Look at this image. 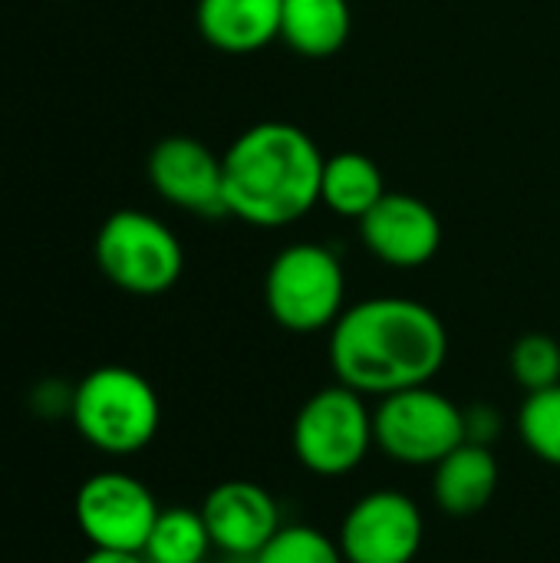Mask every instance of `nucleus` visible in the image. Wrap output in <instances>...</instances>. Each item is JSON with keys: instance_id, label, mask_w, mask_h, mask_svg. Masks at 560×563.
Listing matches in <instances>:
<instances>
[{"instance_id": "nucleus-1", "label": "nucleus", "mask_w": 560, "mask_h": 563, "mask_svg": "<svg viewBox=\"0 0 560 563\" xmlns=\"http://www.w3.org/2000/svg\"><path fill=\"white\" fill-rule=\"evenodd\" d=\"M330 369L360 396L429 386L449 356L442 317L409 297H370L330 327Z\"/></svg>"}, {"instance_id": "nucleus-2", "label": "nucleus", "mask_w": 560, "mask_h": 563, "mask_svg": "<svg viewBox=\"0 0 560 563\" xmlns=\"http://www.w3.org/2000/svg\"><path fill=\"white\" fill-rule=\"evenodd\" d=\"M327 155L294 122H257L244 129L224 165V208L254 228H287L320 205V178Z\"/></svg>"}, {"instance_id": "nucleus-3", "label": "nucleus", "mask_w": 560, "mask_h": 563, "mask_svg": "<svg viewBox=\"0 0 560 563\" xmlns=\"http://www.w3.org/2000/svg\"><path fill=\"white\" fill-rule=\"evenodd\" d=\"M69 419L102 455H135L155 442L162 402L155 386L129 366H99L73 386Z\"/></svg>"}, {"instance_id": "nucleus-4", "label": "nucleus", "mask_w": 560, "mask_h": 563, "mask_svg": "<svg viewBox=\"0 0 560 563\" xmlns=\"http://www.w3.org/2000/svg\"><path fill=\"white\" fill-rule=\"evenodd\" d=\"M264 303L287 333L330 330L347 310V274L327 244H287L264 274Z\"/></svg>"}, {"instance_id": "nucleus-5", "label": "nucleus", "mask_w": 560, "mask_h": 563, "mask_svg": "<svg viewBox=\"0 0 560 563\" xmlns=\"http://www.w3.org/2000/svg\"><path fill=\"white\" fill-rule=\"evenodd\" d=\"M92 254L102 277L132 297H158L172 290L185 271V251L175 231L139 208L109 214L96 234Z\"/></svg>"}, {"instance_id": "nucleus-6", "label": "nucleus", "mask_w": 560, "mask_h": 563, "mask_svg": "<svg viewBox=\"0 0 560 563\" xmlns=\"http://www.w3.org/2000/svg\"><path fill=\"white\" fill-rule=\"evenodd\" d=\"M290 445L310 475L343 478L356 472L376 445L373 409L366 406V396L343 383L317 389L294 419Z\"/></svg>"}, {"instance_id": "nucleus-7", "label": "nucleus", "mask_w": 560, "mask_h": 563, "mask_svg": "<svg viewBox=\"0 0 560 563\" xmlns=\"http://www.w3.org/2000/svg\"><path fill=\"white\" fill-rule=\"evenodd\" d=\"M376 449L409 468H436L465 435V409L432 386L383 396L373 409Z\"/></svg>"}, {"instance_id": "nucleus-8", "label": "nucleus", "mask_w": 560, "mask_h": 563, "mask_svg": "<svg viewBox=\"0 0 560 563\" xmlns=\"http://www.w3.org/2000/svg\"><path fill=\"white\" fill-rule=\"evenodd\" d=\"M158 501L145 482L129 472H96L89 475L73 501L76 525L89 548L96 551H129L142 554L155 518Z\"/></svg>"}, {"instance_id": "nucleus-9", "label": "nucleus", "mask_w": 560, "mask_h": 563, "mask_svg": "<svg viewBox=\"0 0 560 563\" xmlns=\"http://www.w3.org/2000/svg\"><path fill=\"white\" fill-rule=\"evenodd\" d=\"M337 541L347 563H413L426 541V518L409 495L376 488L350 505Z\"/></svg>"}, {"instance_id": "nucleus-10", "label": "nucleus", "mask_w": 560, "mask_h": 563, "mask_svg": "<svg viewBox=\"0 0 560 563\" xmlns=\"http://www.w3.org/2000/svg\"><path fill=\"white\" fill-rule=\"evenodd\" d=\"M149 181L175 208L201 218L228 214L221 155L191 135H168L155 142L149 152Z\"/></svg>"}, {"instance_id": "nucleus-11", "label": "nucleus", "mask_w": 560, "mask_h": 563, "mask_svg": "<svg viewBox=\"0 0 560 563\" xmlns=\"http://www.w3.org/2000/svg\"><path fill=\"white\" fill-rule=\"evenodd\" d=\"M360 238L366 251L386 267L416 271L439 254L442 221L422 198L386 191L383 201L360 218Z\"/></svg>"}, {"instance_id": "nucleus-12", "label": "nucleus", "mask_w": 560, "mask_h": 563, "mask_svg": "<svg viewBox=\"0 0 560 563\" xmlns=\"http://www.w3.org/2000/svg\"><path fill=\"white\" fill-rule=\"evenodd\" d=\"M201 518L211 544L224 558H257L267 541L284 528L277 498L257 482H221L201 501Z\"/></svg>"}, {"instance_id": "nucleus-13", "label": "nucleus", "mask_w": 560, "mask_h": 563, "mask_svg": "<svg viewBox=\"0 0 560 563\" xmlns=\"http://www.w3.org/2000/svg\"><path fill=\"white\" fill-rule=\"evenodd\" d=\"M284 0H198L195 23L208 46L244 56L281 40Z\"/></svg>"}, {"instance_id": "nucleus-14", "label": "nucleus", "mask_w": 560, "mask_h": 563, "mask_svg": "<svg viewBox=\"0 0 560 563\" xmlns=\"http://www.w3.org/2000/svg\"><path fill=\"white\" fill-rule=\"evenodd\" d=\"M502 482L492 445L462 442L432 468V498L449 518H472L488 508Z\"/></svg>"}, {"instance_id": "nucleus-15", "label": "nucleus", "mask_w": 560, "mask_h": 563, "mask_svg": "<svg viewBox=\"0 0 560 563\" xmlns=\"http://www.w3.org/2000/svg\"><path fill=\"white\" fill-rule=\"evenodd\" d=\"M350 0H284L281 40L307 59H327L340 53L350 40Z\"/></svg>"}, {"instance_id": "nucleus-16", "label": "nucleus", "mask_w": 560, "mask_h": 563, "mask_svg": "<svg viewBox=\"0 0 560 563\" xmlns=\"http://www.w3.org/2000/svg\"><path fill=\"white\" fill-rule=\"evenodd\" d=\"M383 195H386V178L370 155L363 152L327 155L323 178H320V201L333 214L360 221L383 201Z\"/></svg>"}, {"instance_id": "nucleus-17", "label": "nucleus", "mask_w": 560, "mask_h": 563, "mask_svg": "<svg viewBox=\"0 0 560 563\" xmlns=\"http://www.w3.org/2000/svg\"><path fill=\"white\" fill-rule=\"evenodd\" d=\"M211 548L215 544H211L201 511L162 508L142 548V558L149 563H205Z\"/></svg>"}, {"instance_id": "nucleus-18", "label": "nucleus", "mask_w": 560, "mask_h": 563, "mask_svg": "<svg viewBox=\"0 0 560 563\" xmlns=\"http://www.w3.org/2000/svg\"><path fill=\"white\" fill-rule=\"evenodd\" d=\"M515 426L531 455L560 468V383L551 389L528 393Z\"/></svg>"}, {"instance_id": "nucleus-19", "label": "nucleus", "mask_w": 560, "mask_h": 563, "mask_svg": "<svg viewBox=\"0 0 560 563\" xmlns=\"http://www.w3.org/2000/svg\"><path fill=\"white\" fill-rule=\"evenodd\" d=\"M257 563H347L340 541L323 534L314 525H284L267 548L257 554Z\"/></svg>"}, {"instance_id": "nucleus-20", "label": "nucleus", "mask_w": 560, "mask_h": 563, "mask_svg": "<svg viewBox=\"0 0 560 563\" xmlns=\"http://www.w3.org/2000/svg\"><path fill=\"white\" fill-rule=\"evenodd\" d=\"M508 366L525 393L551 389L560 383V343L548 333H525L512 346Z\"/></svg>"}, {"instance_id": "nucleus-21", "label": "nucleus", "mask_w": 560, "mask_h": 563, "mask_svg": "<svg viewBox=\"0 0 560 563\" xmlns=\"http://www.w3.org/2000/svg\"><path fill=\"white\" fill-rule=\"evenodd\" d=\"M73 409V389L63 386L59 379H46L33 389V412L43 419H59L69 416Z\"/></svg>"}, {"instance_id": "nucleus-22", "label": "nucleus", "mask_w": 560, "mask_h": 563, "mask_svg": "<svg viewBox=\"0 0 560 563\" xmlns=\"http://www.w3.org/2000/svg\"><path fill=\"white\" fill-rule=\"evenodd\" d=\"M498 432V416L492 406H472V412H465V435L469 442H479V445H492Z\"/></svg>"}, {"instance_id": "nucleus-23", "label": "nucleus", "mask_w": 560, "mask_h": 563, "mask_svg": "<svg viewBox=\"0 0 560 563\" xmlns=\"http://www.w3.org/2000/svg\"><path fill=\"white\" fill-rule=\"evenodd\" d=\"M79 563H149L142 554H129V551H89Z\"/></svg>"}, {"instance_id": "nucleus-24", "label": "nucleus", "mask_w": 560, "mask_h": 563, "mask_svg": "<svg viewBox=\"0 0 560 563\" xmlns=\"http://www.w3.org/2000/svg\"><path fill=\"white\" fill-rule=\"evenodd\" d=\"M224 563H257V558H224Z\"/></svg>"}]
</instances>
